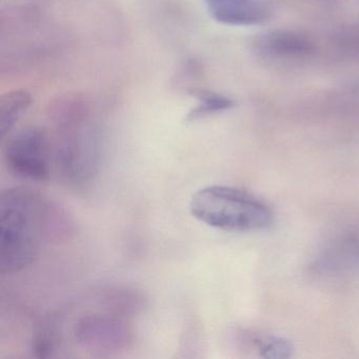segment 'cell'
<instances>
[{
	"label": "cell",
	"mask_w": 359,
	"mask_h": 359,
	"mask_svg": "<svg viewBox=\"0 0 359 359\" xmlns=\"http://www.w3.org/2000/svg\"><path fill=\"white\" fill-rule=\"evenodd\" d=\"M49 199L26 187H14L0 196V272L14 274L30 266L47 241Z\"/></svg>",
	"instance_id": "cell-1"
},
{
	"label": "cell",
	"mask_w": 359,
	"mask_h": 359,
	"mask_svg": "<svg viewBox=\"0 0 359 359\" xmlns=\"http://www.w3.org/2000/svg\"><path fill=\"white\" fill-rule=\"evenodd\" d=\"M56 165L62 180L77 189L95 182L104 163V144L95 128L86 123L85 111L79 104H65L56 111Z\"/></svg>",
	"instance_id": "cell-2"
},
{
	"label": "cell",
	"mask_w": 359,
	"mask_h": 359,
	"mask_svg": "<svg viewBox=\"0 0 359 359\" xmlns=\"http://www.w3.org/2000/svg\"><path fill=\"white\" fill-rule=\"evenodd\" d=\"M190 212L198 222L228 232H255L272 226V210L257 197L228 186H208L197 191Z\"/></svg>",
	"instance_id": "cell-3"
},
{
	"label": "cell",
	"mask_w": 359,
	"mask_h": 359,
	"mask_svg": "<svg viewBox=\"0 0 359 359\" xmlns=\"http://www.w3.org/2000/svg\"><path fill=\"white\" fill-rule=\"evenodd\" d=\"M74 337L83 350L97 356H109L129 350L135 332L126 317L109 312L94 313L77 320Z\"/></svg>",
	"instance_id": "cell-4"
},
{
	"label": "cell",
	"mask_w": 359,
	"mask_h": 359,
	"mask_svg": "<svg viewBox=\"0 0 359 359\" xmlns=\"http://www.w3.org/2000/svg\"><path fill=\"white\" fill-rule=\"evenodd\" d=\"M8 169L20 180L45 182L51 174V142L45 130L27 128L10 138L5 150Z\"/></svg>",
	"instance_id": "cell-5"
},
{
	"label": "cell",
	"mask_w": 359,
	"mask_h": 359,
	"mask_svg": "<svg viewBox=\"0 0 359 359\" xmlns=\"http://www.w3.org/2000/svg\"><path fill=\"white\" fill-rule=\"evenodd\" d=\"M210 15L229 26H254L268 20L270 13L262 0H205Z\"/></svg>",
	"instance_id": "cell-6"
},
{
	"label": "cell",
	"mask_w": 359,
	"mask_h": 359,
	"mask_svg": "<svg viewBox=\"0 0 359 359\" xmlns=\"http://www.w3.org/2000/svg\"><path fill=\"white\" fill-rule=\"evenodd\" d=\"M98 300L106 312L126 318L140 314L147 304L142 292L125 285L104 287L98 294Z\"/></svg>",
	"instance_id": "cell-7"
},
{
	"label": "cell",
	"mask_w": 359,
	"mask_h": 359,
	"mask_svg": "<svg viewBox=\"0 0 359 359\" xmlns=\"http://www.w3.org/2000/svg\"><path fill=\"white\" fill-rule=\"evenodd\" d=\"M62 338V316L50 313L35 325L33 331L32 353L36 358H50L57 351Z\"/></svg>",
	"instance_id": "cell-8"
},
{
	"label": "cell",
	"mask_w": 359,
	"mask_h": 359,
	"mask_svg": "<svg viewBox=\"0 0 359 359\" xmlns=\"http://www.w3.org/2000/svg\"><path fill=\"white\" fill-rule=\"evenodd\" d=\"M260 43L266 48V52L278 56L306 55L313 50L312 43L308 39L287 31L268 33Z\"/></svg>",
	"instance_id": "cell-9"
},
{
	"label": "cell",
	"mask_w": 359,
	"mask_h": 359,
	"mask_svg": "<svg viewBox=\"0 0 359 359\" xmlns=\"http://www.w3.org/2000/svg\"><path fill=\"white\" fill-rule=\"evenodd\" d=\"M319 268L342 270L359 264V238L350 237L332 245L318 260Z\"/></svg>",
	"instance_id": "cell-10"
},
{
	"label": "cell",
	"mask_w": 359,
	"mask_h": 359,
	"mask_svg": "<svg viewBox=\"0 0 359 359\" xmlns=\"http://www.w3.org/2000/svg\"><path fill=\"white\" fill-rule=\"evenodd\" d=\"M32 97L24 90L10 92L0 100V133L5 137L30 107Z\"/></svg>",
	"instance_id": "cell-11"
},
{
	"label": "cell",
	"mask_w": 359,
	"mask_h": 359,
	"mask_svg": "<svg viewBox=\"0 0 359 359\" xmlns=\"http://www.w3.org/2000/svg\"><path fill=\"white\" fill-rule=\"evenodd\" d=\"M199 102V104L189 112L186 121L188 123L205 118L209 115L229 110L234 107V102L231 98L222 94L215 93L205 89H191L189 91Z\"/></svg>",
	"instance_id": "cell-12"
},
{
	"label": "cell",
	"mask_w": 359,
	"mask_h": 359,
	"mask_svg": "<svg viewBox=\"0 0 359 359\" xmlns=\"http://www.w3.org/2000/svg\"><path fill=\"white\" fill-rule=\"evenodd\" d=\"M254 344L257 346L259 354L264 358H289L294 352L293 344L289 340L277 336H262L256 338Z\"/></svg>",
	"instance_id": "cell-13"
}]
</instances>
